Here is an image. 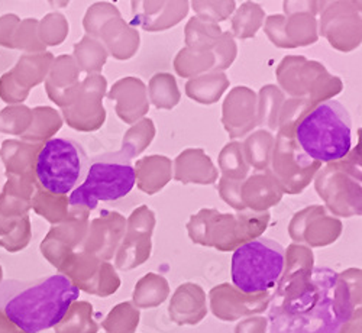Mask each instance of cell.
<instances>
[{
  "instance_id": "obj_7",
  "label": "cell",
  "mask_w": 362,
  "mask_h": 333,
  "mask_svg": "<svg viewBox=\"0 0 362 333\" xmlns=\"http://www.w3.org/2000/svg\"><path fill=\"white\" fill-rule=\"evenodd\" d=\"M269 215L243 214L221 215L216 210H202L189 223V232L194 242L214 245L221 251L233 250L236 245L250 242L267 229Z\"/></svg>"
},
{
  "instance_id": "obj_5",
  "label": "cell",
  "mask_w": 362,
  "mask_h": 333,
  "mask_svg": "<svg viewBox=\"0 0 362 333\" xmlns=\"http://www.w3.org/2000/svg\"><path fill=\"white\" fill-rule=\"evenodd\" d=\"M284 248L258 238L239 245L232 257V281L244 294H261L279 283L284 269Z\"/></svg>"
},
{
  "instance_id": "obj_6",
  "label": "cell",
  "mask_w": 362,
  "mask_h": 333,
  "mask_svg": "<svg viewBox=\"0 0 362 333\" xmlns=\"http://www.w3.org/2000/svg\"><path fill=\"white\" fill-rule=\"evenodd\" d=\"M87 167V156L78 142L70 138H52L40 149L35 174L45 192L66 196L83 183Z\"/></svg>"
},
{
  "instance_id": "obj_2",
  "label": "cell",
  "mask_w": 362,
  "mask_h": 333,
  "mask_svg": "<svg viewBox=\"0 0 362 333\" xmlns=\"http://www.w3.org/2000/svg\"><path fill=\"white\" fill-rule=\"evenodd\" d=\"M78 294V287L64 274L26 284L11 283L0 310L19 330L40 333L62 323Z\"/></svg>"
},
{
  "instance_id": "obj_1",
  "label": "cell",
  "mask_w": 362,
  "mask_h": 333,
  "mask_svg": "<svg viewBox=\"0 0 362 333\" xmlns=\"http://www.w3.org/2000/svg\"><path fill=\"white\" fill-rule=\"evenodd\" d=\"M351 315L341 277L329 268H316L300 272L276 294L268 333H339Z\"/></svg>"
},
{
  "instance_id": "obj_8",
  "label": "cell",
  "mask_w": 362,
  "mask_h": 333,
  "mask_svg": "<svg viewBox=\"0 0 362 333\" xmlns=\"http://www.w3.org/2000/svg\"><path fill=\"white\" fill-rule=\"evenodd\" d=\"M0 333H25L19 330L12 322L6 319V316L0 310Z\"/></svg>"
},
{
  "instance_id": "obj_4",
  "label": "cell",
  "mask_w": 362,
  "mask_h": 333,
  "mask_svg": "<svg viewBox=\"0 0 362 333\" xmlns=\"http://www.w3.org/2000/svg\"><path fill=\"white\" fill-rule=\"evenodd\" d=\"M135 181V168L124 153L98 157L88 164L83 183L70 194V206L93 210L100 201L124 199L134 189Z\"/></svg>"
},
{
  "instance_id": "obj_3",
  "label": "cell",
  "mask_w": 362,
  "mask_h": 333,
  "mask_svg": "<svg viewBox=\"0 0 362 333\" xmlns=\"http://www.w3.org/2000/svg\"><path fill=\"white\" fill-rule=\"evenodd\" d=\"M294 141L312 161H339L351 151V116L339 102L325 100L297 120Z\"/></svg>"
}]
</instances>
